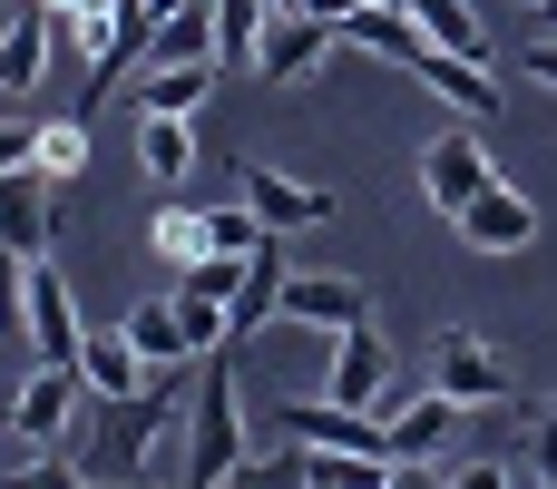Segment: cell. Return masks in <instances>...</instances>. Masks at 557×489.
Segmentation results:
<instances>
[{"label":"cell","instance_id":"30","mask_svg":"<svg viewBox=\"0 0 557 489\" xmlns=\"http://www.w3.org/2000/svg\"><path fill=\"white\" fill-rule=\"evenodd\" d=\"M382 489H450V461H392Z\"/></svg>","mask_w":557,"mask_h":489},{"label":"cell","instance_id":"9","mask_svg":"<svg viewBox=\"0 0 557 489\" xmlns=\"http://www.w3.org/2000/svg\"><path fill=\"white\" fill-rule=\"evenodd\" d=\"M411 78H421V88H431L441 108H460L470 127H490V118L509 108V98H499V78H490V59H460V49H441V39H431V49L411 59Z\"/></svg>","mask_w":557,"mask_h":489},{"label":"cell","instance_id":"5","mask_svg":"<svg viewBox=\"0 0 557 489\" xmlns=\"http://www.w3.org/2000/svg\"><path fill=\"white\" fill-rule=\"evenodd\" d=\"M323 392H333V402H352V412H392L401 372H392V343H382V323H352V333H333V372H323Z\"/></svg>","mask_w":557,"mask_h":489},{"label":"cell","instance_id":"25","mask_svg":"<svg viewBox=\"0 0 557 489\" xmlns=\"http://www.w3.org/2000/svg\"><path fill=\"white\" fill-rule=\"evenodd\" d=\"M235 284H245V255H196V265H176V294H196V304H235Z\"/></svg>","mask_w":557,"mask_h":489},{"label":"cell","instance_id":"1","mask_svg":"<svg viewBox=\"0 0 557 489\" xmlns=\"http://www.w3.org/2000/svg\"><path fill=\"white\" fill-rule=\"evenodd\" d=\"M255 461V421H245V392L225 372V353H206L186 372V489H225Z\"/></svg>","mask_w":557,"mask_h":489},{"label":"cell","instance_id":"29","mask_svg":"<svg viewBox=\"0 0 557 489\" xmlns=\"http://www.w3.org/2000/svg\"><path fill=\"white\" fill-rule=\"evenodd\" d=\"M29 157H39V127H29V118H0V176L29 167Z\"/></svg>","mask_w":557,"mask_h":489},{"label":"cell","instance_id":"23","mask_svg":"<svg viewBox=\"0 0 557 489\" xmlns=\"http://www.w3.org/2000/svg\"><path fill=\"white\" fill-rule=\"evenodd\" d=\"M0 489H98V480H88V461H69V441H59V451H39V461H0Z\"/></svg>","mask_w":557,"mask_h":489},{"label":"cell","instance_id":"38","mask_svg":"<svg viewBox=\"0 0 557 489\" xmlns=\"http://www.w3.org/2000/svg\"><path fill=\"white\" fill-rule=\"evenodd\" d=\"M539 20H557V0H548V10H539Z\"/></svg>","mask_w":557,"mask_h":489},{"label":"cell","instance_id":"4","mask_svg":"<svg viewBox=\"0 0 557 489\" xmlns=\"http://www.w3.org/2000/svg\"><path fill=\"white\" fill-rule=\"evenodd\" d=\"M431 382H441L460 412H509V402H519L509 363H499L480 333H441V343H431Z\"/></svg>","mask_w":557,"mask_h":489},{"label":"cell","instance_id":"33","mask_svg":"<svg viewBox=\"0 0 557 489\" xmlns=\"http://www.w3.org/2000/svg\"><path fill=\"white\" fill-rule=\"evenodd\" d=\"M529 69H539V78L557 88V39H539V49H529Z\"/></svg>","mask_w":557,"mask_h":489},{"label":"cell","instance_id":"12","mask_svg":"<svg viewBox=\"0 0 557 489\" xmlns=\"http://www.w3.org/2000/svg\"><path fill=\"white\" fill-rule=\"evenodd\" d=\"M450 225H460V245H470V255H519V245H539V206H529L519 186H490V196H470Z\"/></svg>","mask_w":557,"mask_h":489},{"label":"cell","instance_id":"40","mask_svg":"<svg viewBox=\"0 0 557 489\" xmlns=\"http://www.w3.org/2000/svg\"><path fill=\"white\" fill-rule=\"evenodd\" d=\"M0 10H10V0H0Z\"/></svg>","mask_w":557,"mask_h":489},{"label":"cell","instance_id":"18","mask_svg":"<svg viewBox=\"0 0 557 489\" xmlns=\"http://www.w3.org/2000/svg\"><path fill=\"white\" fill-rule=\"evenodd\" d=\"M215 78H225V59H186V69H147V88H137V118H196V108L215 98Z\"/></svg>","mask_w":557,"mask_h":489},{"label":"cell","instance_id":"16","mask_svg":"<svg viewBox=\"0 0 557 489\" xmlns=\"http://www.w3.org/2000/svg\"><path fill=\"white\" fill-rule=\"evenodd\" d=\"M127 343L147 353V372H186V363H206V353H196V323H186V294H166V304H127Z\"/></svg>","mask_w":557,"mask_h":489},{"label":"cell","instance_id":"36","mask_svg":"<svg viewBox=\"0 0 557 489\" xmlns=\"http://www.w3.org/2000/svg\"><path fill=\"white\" fill-rule=\"evenodd\" d=\"M98 489H147V480H98Z\"/></svg>","mask_w":557,"mask_h":489},{"label":"cell","instance_id":"20","mask_svg":"<svg viewBox=\"0 0 557 489\" xmlns=\"http://www.w3.org/2000/svg\"><path fill=\"white\" fill-rule=\"evenodd\" d=\"M137 167L157 186H186L196 176V118H137Z\"/></svg>","mask_w":557,"mask_h":489},{"label":"cell","instance_id":"19","mask_svg":"<svg viewBox=\"0 0 557 489\" xmlns=\"http://www.w3.org/2000/svg\"><path fill=\"white\" fill-rule=\"evenodd\" d=\"M78 372H88V392H98V402L147 392V382H157V372H147V353L127 343V323H117V333H88V343H78Z\"/></svg>","mask_w":557,"mask_h":489},{"label":"cell","instance_id":"17","mask_svg":"<svg viewBox=\"0 0 557 489\" xmlns=\"http://www.w3.org/2000/svg\"><path fill=\"white\" fill-rule=\"evenodd\" d=\"M343 49H362V59H401V69H411V59L431 49V29H421L401 0H362V10L343 20Z\"/></svg>","mask_w":557,"mask_h":489},{"label":"cell","instance_id":"2","mask_svg":"<svg viewBox=\"0 0 557 489\" xmlns=\"http://www.w3.org/2000/svg\"><path fill=\"white\" fill-rule=\"evenodd\" d=\"M88 402H98V392H88L78 363H39V372L20 382V402H10V441H20V451H59V441L88 421Z\"/></svg>","mask_w":557,"mask_h":489},{"label":"cell","instance_id":"6","mask_svg":"<svg viewBox=\"0 0 557 489\" xmlns=\"http://www.w3.org/2000/svg\"><path fill=\"white\" fill-rule=\"evenodd\" d=\"M333 49H343V20H323V10H274V20H264L255 69H264L274 88H294V78H313Z\"/></svg>","mask_w":557,"mask_h":489},{"label":"cell","instance_id":"34","mask_svg":"<svg viewBox=\"0 0 557 489\" xmlns=\"http://www.w3.org/2000/svg\"><path fill=\"white\" fill-rule=\"evenodd\" d=\"M304 10H323V20H352V10H362V0H304Z\"/></svg>","mask_w":557,"mask_h":489},{"label":"cell","instance_id":"31","mask_svg":"<svg viewBox=\"0 0 557 489\" xmlns=\"http://www.w3.org/2000/svg\"><path fill=\"white\" fill-rule=\"evenodd\" d=\"M450 489H519L499 461H450Z\"/></svg>","mask_w":557,"mask_h":489},{"label":"cell","instance_id":"24","mask_svg":"<svg viewBox=\"0 0 557 489\" xmlns=\"http://www.w3.org/2000/svg\"><path fill=\"white\" fill-rule=\"evenodd\" d=\"M39 167L59 176V186H78V167H88V118L69 108L59 127H39Z\"/></svg>","mask_w":557,"mask_h":489},{"label":"cell","instance_id":"28","mask_svg":"<svg viewBox=\"0 0 557 489\" xmlns=\"http://www.w3.org/2000/svg\"><path fill=\"white\" fill-rule=\"evenodd\" d=\"M0 333H29V255L0 245Z\"/></svg>","mask_w":557,"mask_h":489},{"label":"cell","instance_id":"27","mask_svg":"<svg viewBox=\"0 0 557 489\" xmlns=\"http://www.w3.org/2000/svg\"><path fill=\"white\" fill-rule=\"evenodd\" d=\"M206 216H215V255H255V245L274 235V225H264L255 206H206Z\"/></svg>","mask_w":557,"mask_h":489},{"label":"cell","instance_id":"3","mask_svg":"<svg viewBox=\"0 0 557 489\" xmlns=\"http://www.w3.org/2000/svg\"><path fill=\"white\" fill-rule=\"evenodd\" d=\"M382 451L392 461H450L460 451V402L441 382H401L392 412H382Z\"/></svg>","mask_w":557,"mask_h":489},{"label":"cell","instance_id":"35","mask_svg":"<svg viewBox=\"0 0 557 489\" xmlns=\"http://www.w3.org/2000/svg\"><path fill=\"white\" fill-rule=\"evenodd\" d=\"M529 489H557V470H539V480H529Z\"/></svg>","mask_w":557,"mask_h":489},{"label":"cell","instance_id":"14","mask_svg":"<svg viewBox=\"0 0 557 489\" xmlns=\"http://www.w3.org/2000/svg\"><path fill=\"white\" fill-rule=\"evenodd\" d=\"M186 59H225L215 0H186V10H166V20H147V69H186Z\"/></svg>","mask_w":557,"mask_h":489},{"label":"cell","instance_id":"7","mask_svg":"<svg viewBox=\"0 0 557 489\" xmlns=\"http://www.w3.org/2000/svg\"><path fill=\"white\" fill-rule=\"evenodd\" d=\"M490 186H499V176H490V147L470 137V118H460L450 137H431V147H421V196H431L441 216H460V206H470V196H490Z\"/></svg>","mask_w":557,"mask_h":489},{"label":"cell","instance_id":"11","mask_svg":"<svg viewBox=\"0 0 557 489\" xmlns=\"http://www.w3.org/2000/svg\"><path fill=\"white\" fill-rule=\"evenodd\" d=\"M49 216H59V176L29 157V167H10L0 176V245L10 255H49Z\"/></svg>","mask_w":557,"mask_h":489},{"label":"cell","instance_id":"13","mask_svg":"<svg viewBox=\"0 0 557 489\" xmlns=\"http://www.w3.org/2000/svg\"><path fill=\"white\" fill-rule=\"evenodd\" d=\"M284 323H304V333H352V323H372V294H362L352 274H294V284H284Z\"/></svg>","mask_w":557,"mask_h":489},{"label":"cell","instance_id":"37","mask_svg":"<svg viewBox=\"0 0 557 489\" xmlns=\"http://www.w3.org/2000/svg\"><path fill=\"white\" fill-rule=\"evenodd\" d=\"M274 10H304V0H274Z\"/></svg>","mask_w":557,"mask_h":489},{"label":"cell","instance_id":"39","mask_svg":"<svg viewBox=\"0 0 557 489\" xmlns=\"http://www.w3.org/2000/svg\"><path fill=\"white\" fill-rule=\"evenodd\" d=\"M529 10H548V0H529Z\"/></svg>","mask_w":557,"mask_h":489},{"label":"cell","instance_id":"26","mask_svg":"<svg viewBox=\"0 0 557 489\" xmlns=\"http://www.w3.org/2000/svg\"><path fill=\"white\" fill-rule=\"evenodd\" d=\"M225 489H304V451H294V441H284V451H255Z\"/></svg>","mask_w":557,"mask_h":489},{"label":"cell","instance_id":"22","mask_svg":"<svg viewBox=\"0 0 557 489\" xmlns=\"http://www.w3.org/2000/svg\"><path fill=\"white\" fill-rule=\"evenodd\" d=\"M147 245H157L166 265H196V255H215V216H206V206H166V216L147 225Z\"/></svg>","mask_w":557,"mask_h":489},{"label":"cell","instance_id":"15","mask_svg":"<svg viewBox=\"0 0 557 489\" xmlns=\"http://www.w3.org/2000/svg\"><path fill=\"white\" fill-rule=\"evenodd\" d=\"M245 206H255L274 235H294V225H323V216H333V196H323V186H304V176H284V167H264V157L245 167Z\"/></svg>","mask_w":557,"mask_h":489},{"label":"cell","instance_id":"10","mask_svg":"<svg viewBox=\"0 0 557 489\" xmlns=\"http://www.w3.org/2000/svg\"><path fill=\"white\" fill-rule=\"evenodd\" d=\"M78 343H88V323L69 304V274L49 255H29V353L39 363H78Z\"/></svg>","mask_w":557,"mask_h":489},{"label":"cell","instance_id":"21","mask_svg":"<svg viewBox=\"0 0 557 489\" xmlns=\"http://www.w3.org/2000/svg\"><path fill=\"white\" fill-rule=\"evenodd\" d=\"M401 10H411V20H421L441 49H460V59H490V29H480V10H470V0H401Z\"/></svg>","mask_w":557,"mask_h":489},{"label":"cell","instance_id":"8","mask_svg":"<svg viewBox=\"0 0 557 489\" xmlns=\"http://www.w3.org/2000/svg\"><path fill=\"white\" fill-rule=\"evenodd\" d=\"M49 69H59V20H49V0H10V10H0V88L29 98Z\"/></svg>","mask_w":557,"mask_h":489},{"label":"cell","instance_id":"32","mask_svg":"<svg viewBox=\"0 0 557 489\" xmlns=\"http://www.w3.org/2000/svg\"><path fill=\"white\" fill-rule=\"evenodd\" d=\"M529 461H539V470H557V412L539 421V441H529Z\"/></svg>","mask_w":557,"mask_h":489}]
</instances>
